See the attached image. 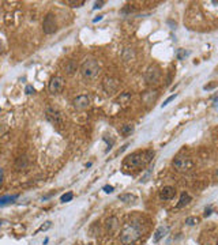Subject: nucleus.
I'll list each match as a JSON object with an SVG mask.
<instances>
[{"instance_id": "c9c22d12", "label": "nucleus", "mask_w": 218, "mask_h": 245, "mask_svg": "<svg viewBox=\"0 0 218 245\" xmlns=\"http://www.w3.org/2000/svg\"><path fill=\"white\" fill-rule=\"evenodd\" d=\"M4 223H7V222H6V221H3V219H0V227H2L3 225H4Z\"/></svg>"}, {"instance_id": "2eb2a0df", "label": "nucleus", "mask_w": 218, "mask_h": 245, "mask_svg": "<svg viewBox=\"0 0 218 245\" xmlns=\"http://www.w3.org/2000/svg\"><path fill=\"white\" fill-rule=\"evenodd\" d=\"M129 101H131V93H128V91L121 93V94L117 97V102L120 103V105H123V106L128 105Z\"/></svg>"}, {"instance_id": "2f4dec72", "label": "nucleus", "mask_w": 218, "mask_h": 245, "mask_svg": "<svg viewBox=\"0 0 218 245\" xmlns=\"http://www.w3.org/2000/svg\"><path fill=\"white\" fill-rule=\"evenodd\" d=\"M102 4H104V2H95V3H94V7H93V8H94V10H97V8H101V7H102Z\"/></svg>"}, {"instance_id": "f3484780", "label": "nucleus", "mask_w": 218, "mask_h": 245, "mask_svg": "<svg viewBox=\"0 0 218 245\" xmlns=\"http://www.w3.org/2000/svg\"><path fill=\"white\" fill-rule=\"evenodd\" d=\"M18 196L19 195H7V196L0 198V207L7 206V204H10V203H14V200L18 199Z\"/></svg>"}, {"instance_id": "7ed1b4c3", "label": "nucleus", "mask_w": 218, "mask_h": 245, "mask_svg": "<svg viewBox=\"0 0 218 245\" xmlns=\"http://www.w3.org/2000/svg\"><path fill=\"white\" fill-rule=\"evenodd\" d=\"M141 236V230H139L138 226L135 225H127L123 229V232L120 234V241L124 245H129L132 243H135L136 240Z\"/></svg>"}, {"instance_id": "6e6552de", "label": "nucleus", "mask_w": 218, "mask_h": 245, "mask_svg": "<svg viewBox=\"0 0 218 245\" xmlns=\"http://www.w3.org/2000/svg\"><path fill=\"white\" fill-rule=\"evenodd\" d=\"M146 82L147 83H158L159 78H161V71H159L158 67L153 65V67H149V70L146 71Z\"/></svg>"}, {"instance_id": "9d476101", "label": "nucleus", "mask_w": 218, "mask_h": 245, "mask_svg": "<svg viewBox=\"0 0 218 245\" xmlns=\"http://www.w3.org/2000/svg\"><path fill=\"white\" fill-rule=\"evenodd\" d=\"M90 106V98L87 95H78L74 99V108L78 110H85Z\"/></svg>"}, {"instance_id": "4468645a", "label": "nucleus", "mask_w": 218, "mask_h": 245, "mask_svg": "<svg viewBox=\"0 0 218 245\" xmlns=\"http://www.w3.org/2000/svg\"><path fill=\"white\" fill-rule=\"evenodd\" d=\"M27 165H29V161H27L26 155H22V157L16 158L15 161V169L16 170H22V169H26Z\"/></svg>"}, {"instance_id": "9b49d317", "label": "nucleus", "mask_w": 218, "mask_h": 245, "mask_svg": "<svg viewBox=\"0 0 218 245\" xmlns=\"http://www.w3.org/2000/svg\"><path fill=\"white\" fill-rule=\"evenodd\" d=\"M175 195H176V189L173 187H164L159 191V198L162 200H170L175 198Z\"/></svg>"}, {"instance_id": "7c9ffc66", "label": "nucleus", "mask_w": 218, "mask_h": 245, "mask_svg": "<svg viewBox=\"0 0 218 245\" xmlns=\"http://www.w3.org/2000/svg\"><path fill=\"white\" fill-rule=\"evenodd\" d=\"M150 174H151V170H149V172H147V173H146L145 176H143V177H142V180H141V181H142V182H146V181H147V180H149V177H150Z\"/></svg>"}, {"instance_id": "412c9836", "label": "nucleus", "mask_w": 218, "mask_h": 245, "mask_svg": "<svg viewBox=\"0 0 218 245\" xmlns=\"http://www.w3.org/2000/svg\"><path fill=\"white\" fill-rule=\"evenodd\" d=\"M72 198H74L72 192H67V194L61 195V198H60V202H61V203H67V202H71V200H72Z\"/></svg>"}, {"instance_id": "f257e3e1", "label": "nucleus", "mask_w": 218, "mask_h": 245, "mask_svg": "<svg viewBox=\"0 0 218 245\" xmlns=\"http://www.w3.org/2000/svg\"><path fill=\"white\" fill-rule=\"evenodd\" d=\"M154 157V151L151 150H143V151H136V153L128 155L124 160V166L128 169H138L143 168L147 164H150Z\"/></svg>"}, {"instance_id": "72a5a7b5", "label": "nucleus", "mask_w": 218, "mask_h": 245, "mask_svg": "<svg viewBox=\"0 0 218 245\" xmlns=\"http://www.w3.org/2000/svg\"><path fill=\"white\" fill-rule=\"evenodd\" d=\"M101 19H102V15H98V18H94V19H93V22L95 23V22H98V20H101Z\"/></svg>"}, {"instance_id": "c756f323", "label": "nucleus", "mask_w": 218, "mask_h": 245, "mask_svg": "<svg viewBox=\"0 0 218 245\" xmlns=\"http://www.w3.org/2000/svg\"><path fill=\"white\" fill-rule=\"evenodd\" d=\"M104 191L107 192V194H112V192H113V187H112V185H105Z\"/></svg>"}, {"instance_id": "f8f14e48", "label": "nucleus", "mask_w": 218, "mask_h": 245, "mask_svg": "<svg viewBox=\"0 0 218 245\" xmlns=\"http://www.w3.org/2000/svg\"><path fill=\"white\" fill-rule=\"evenodd\" d=\"M168 232H169V227L168 226H159L158 229L155 230L154 236H153V241H154V243H158L159 240L164 238V237L168 234Z\"/></svg>"}, {"instance_id": "1a4fd4ad", "label": "nucleus", "mask_w": 218, "mask_h": 245, "mask_svg": "<svg viewBox=\"0 0 218 245\" xmlns=\"http://www.w3.org/2000/svg\"><path fill=\"white\" fill-rule=\"evenodd\" d=\"M119 86H120V82H119V79L116 78H111V77H107L102 81V87H104V90L107 93H115L117 91Z\"/></svg>"}, {"instance_id": "f704fd0d", "label": "nucleus", "mask_w": 218, "mask_h": 245, "mask_svg": "<svg viewBox=\"0 0 218 245\" xmlns=\"http://www.w3.org/2000/svg\"><path fill=\"white\" fill-rule=\"evenodd\" d=\"M214 180H217V181H218V169H217L216 172H214Z\"/></svg>"}, {"instance_id": "c85d7f7f", "label": "nucleus", "mask_w": 218, "mask_h": 245, "mask_svg": "<svg viewBox=\"0 0 218 245\" xmlns=\"http://www.w3.org/2000/svg\"><path fill=\"white\" fill-rule=\"evenodd\" d=\"M190 55V52H184V50H179V53H177V57L179 59H183V57H185V56H188Z\"/></svg>"}, {"instance_id": "20e7f679", "label": "nucleus", "mask_w": 218, "mask_h": 245, "mask_svg": "<svg viewBox=\"0 0 218 245\" xmlns=\"http://www.w3.org/2000/svg\"><path fill=\"white\" fill-rule=\"evenodd\" d=\"M42 30L45 34H53L57 30V22H56V18H54V15L52 12L46 14L45 18H44Z\"/></svg>"}, {"instance_id": "423d86ee", "label": "nucleus", "mask_w": 218, "mask_h": 245, "mask_svg": "<svg viewBox=\"0 0 218 245\" xmlns=\"http://www.w3.org/2000/svg\"><path fill=\"white\" fill-rule=\"evenodd\" d=\"M45 113H46V119L52 124H54V125H61L63 124V116H61V113L56 108L48 106Z\"/></svg>"}, {"instance_id": "a211bd4d", "label": "nucleus", "mask_w": 218, "mask_h": 245, "mask_svg": "<svg viewBox=\"0 0 218 245\" xmlns=\"http://www.w3.org/2000/svg\"><path fill=\"white\" fill-rule=\"evenodd\" d=\"M119 200H120V202H124V203H134L136 200V196L131 195V194H121V195H119Z\"/></svg>"}, {"instance_id": "0eeeda50", "label": "nucleus", "mask_w": 218, "mask_h": 245, "mask_svg": "<svg viewBox=\"0 0 218 245\" xmlns=\"http://www.w3.org/2000/svg\"><path fill=\"white\" fill-rule=\"evenodd\" d=\"M64 87V79L61 77H53L50 79L49 85H48V89H49L50 94H59V93L63 90Z\"/></svg>"}, {"instance_id": "39448f33", "label": "nucleus", "mask_w": 218, "mask_h": 245, "mask_svg": "<svg viewBox=\"0 0 218 245\" xmlns=\"http://www.w3.org/2000/svg\"><path fill=\"white\" fill-rule=\"evenodd\" d=\"M192 161L187 157H176L173 160V168L176 169L177 172H188L190 169H192Z\"/></svg>"}, {"instance_id": "4c0bfd02", "label": "nucleus", "mask_w": 218, "mask_h": 245, "mask_svg": "<svg viewBox=\"0 0 218 245\" xmlns=\"http://www.w3.org/2000/svg\"><path fill=\"white\" fill-rule=\"evenodd\" d=\"M3 52V46H2V42H0V53Z\"/></svg>"}, {"instance_id": "f03ea898", "label": "nucleus", "mask_w": 218, "mask_h": 245, "mask_svg": "<svg viewBox=\"0 0 218 245\" xmlns=\"http://www.w3.org/2000/svg\"><path fill=\"white\" fill-rule=\"evenodd\" d=\"M100 70L101 67L98 64V61L94 60V59H90V60H86L81 65V75L86 81H91V79H94L100 74Z\"/></svg>"}, {"instance_id": "4be33fe9", "label": "nucleus", "mask_w": 218, "mask_h": 245, "mask_svg": "<svg viewBox=\"0 0 218 245\" xmlns=\"http://www.w3.org/2000/svg\"><path fill=\"white\" fill-rule=\"evenodd\" d=\"M67 4H70L71 7H82L85 4L83 0H68V2H66Z\"/></svg>"}, {"instance_id": "ddd939ff", "label": "nucleus", "mask_w": 218, "mask_h": 245, "mask_svg": "<svg viewBox=\"0 0 218 245\" xmlns=\"http://www.w3.org/2000/svg\"><path fill=\"white\" fill-rule=\"evenodd\" d=\"M192 200V198L187 194V192H183L181 196H180V200L179 203L176 204V208H183V207H185L187 204H190V202Z\"/></svg>"}, {"instance_id": "cd10ccee", "label": "nucleus", "mask_w": 218, "mask_h": 245, "mask_svg": "<svg viewBox=\"0 0 218 245\" xmlns=\"http://www.w3.org/2000/svg\"><path fill=\"white\" fill-rule=\"evenodd\" d=\"M25 93H26V94H33V93H34V87H33L32 85L26 86V89H25Z\"/></svg>"}, {"instance_id": "393cba45", "label": "nucleus", "mask_w": 218, "mask_h": 245, "mask_svg": "<svg viewBox=\"0 0 218 245\" xmlns=\"http://www.w3.org/2000/svg\"><path fill=\"white\" fill-rule=\"evenodd\" d=\"M50 226H52V222H50V221H46V222L44 223V225H41V227H40L38 230H37V232H45V230H48Z\"/></svg>"}, {"instance_id": "b1692460", "label": "nucleus", "mask_w": 218, "mask_h": 245, "mask_svg": "<svg viewBox=\"0 0 218 245\" xmlns=\"http://www.w3.org/2000/svg\"><path fill=\"white\" fill-rule=\"evenodd\" d=\"M132 129H134V127L129 125V124H127V125H124L121 128V133H123V135H128V133L132 132Z\"/></svg>"}, {"instance_id": "aec40b11", "label": "nucleus", "mask_w": 218, "mask_h": 245, "mask_svg": "<svg viewBox=\"0 0 218 245\" xmlns=\"http://www.w3.org/2000/svg\"><path fill=\"white\" fill-rule=\"evenodd\" d=\"M132 57H134V50H132V49H129V48H127V49L123 52V59H124L125 61L131 60Z\"/></svg>"}, {"instance_id": "bb28decb", "label": "nucleus", "mask_w": 218, "mask_h": 245, "mask_svg": "<svg viewBox=\"0 0 218 245\" xmlns=\"http://www.w3.org/2000/svg\"><path fill=\"white\" fill-rule=\"evenodd\" d=\"M216 86H218V82H214V83H210V85L203 86V89H204V90H211V89H214Z\"/></svg>"}, {"instance_id": "e433bc0d", "label": "nucleus", "mask_w": 218, "mask_h": 245, "mask_svg": "<svg viewBox=\"0 0 218 245\" xmlns=\"http://www.w3.org/2000/svg\"><path fill=\"white\" fill-rule=\"evenodd\" d=\"M0 184H2V169H0Z\"/></svg>"}, {"instance_id": "a878e982", "label": "nucleus", "mask_w": 218, "mask_h": 245, "mask_svg": "<svg viewBox=\"0 0 218 245\" xmlns=\"http://www.w3.org/2000/svg\"><path fill=\"white\" fill-rule=\"evenodd\" d=\"M176 97H177V94H173V95H170L169 98H166L165 101H164V103H162V108H164V106H166V105H168V103H169L170 101H172V99H175Z\"/></svg>"}, {"instance_id": "dca6fc26", "label": "nucleus", "mask_w": 218, "mask_h": 245, "mask_svg": "<svg viewBox=\"0 0 218 245\" xmlns=\"http://www.w3.org/2000/svg\"><path fill=\"white\" fill-rule=\"evenodd\" d=\"M76 68H78V64L75 63L74 60H68L66 65H64V71H66L68 75H72L74 72L76 71Z\"/></svg>"}, {"instance_id": "58836bf2", "label": "nucleus", "mask_w": 218, "mask_h": 245, "mask_svg": "<svg viewBox=\"0 0 218 245\" xmlns=\"http://www.w3.org/2000/svg\"><path fill=\"white\" fill-rule=\"evenodd\" d=\"M0 112H2V109H0Z\"/></svg>"}, {"instance_id": "6ab92c4d", "label": "nucleus", "mask_w": 218, "mask_h": 245, "mask_svg": "<svg viewBox=\"0 0 218 245\" xmlns=\"http://www.w3.org/2000/svg\"><path fill=\"white\" fill-rule=\"evenodd\" d=\"M117 218L116 217H112V218H109L107 221V229L109 230V232H113V230L117 229Z\"/></svg>"}, {"instance_id": "473e14b6", "label": "nucleus", "mask_w": 218, "mask_h": 245, "mask_svg": "<svg viewBox=\"0 0 218 245\" xmlns=\"http://www.w3.org/2000/svg\"><path fill=\"white\" fill-rule=\"evenodd\" d=\"M210 214H211V208L209 207V208H206V210H204V217H209Z\"/></svg>"}, {"instance_id": "5701e85b", "label": "nucleus", "mask_w": 218, "mask_h": 245, "mask_svg": "<svg viewBox=\"0 0 218 245\" xmlns=\"http://www.w3.org/2000/svg\"><path fill=\"white\" fill-rule=\"evenodd\" d=\"M198 222H199V219H198L196 217H190V218L185 219V223H187L188 226H194V225H196Z\"/></svg>"}]
</instances>
